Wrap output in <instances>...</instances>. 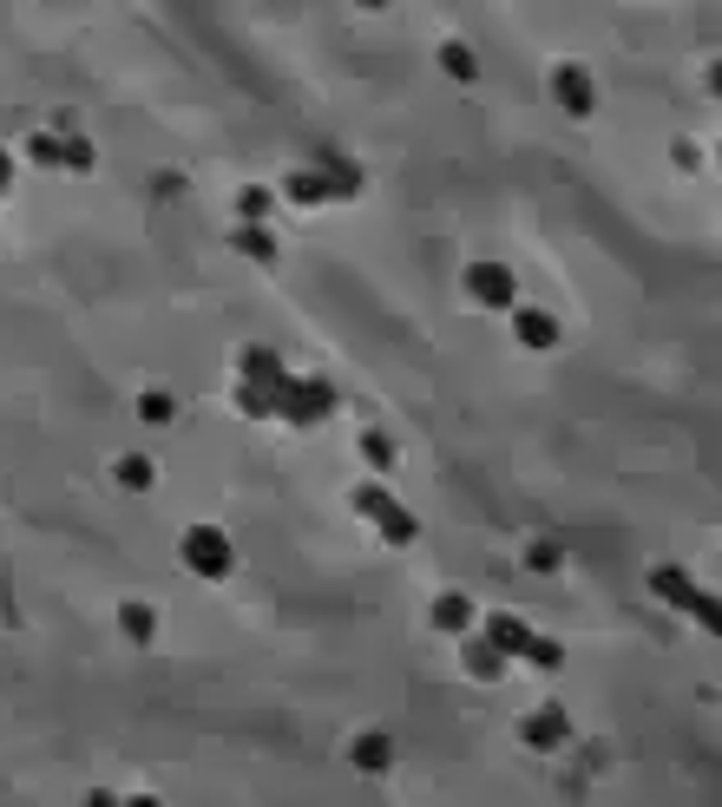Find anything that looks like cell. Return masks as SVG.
Listing matches in <instances>:
<instances>
[{
    "instance_id": "9",
    "label": "cell",
    "mask_w": 722,
    "mask_h": 807,
    "mask_svg": "<svg viewBox=\"0 0 722 807\" xmlns=\"http://www.w3.org/2000/svg\"><path fill=\"white\" fill-rule=\"evenodd\" d=\"M283 190H289V204H302V211H315V204H328V197H341L328 171H289Z\"/></svg>"
},
{
    "instance_id": "27",
    "label": "cell",
    "mask_w": 722,
    "mask_h": 807,
    "mask_svg": "<svg viewBox=\"0 0 722 807\" xmlns=\"http://www.w3.org/2000/svg\"><path fill=\"white\" fill-rule=\"evenodd\" d=\"M237 211H244V224H263V211H270V190H244V197H237Z\"/></svg>"
},
{
    "instance_id": "20",
    "label": "cell",
    "mask_w": 722,
    "mask_h": 807,
    "mask_svg": "<svg viewBox=\"0 0 722 807\" xmlns=\"http://www.w3.org/2000/svg\"><path fill=\"white\" fill-rule=\"evenodd\" d=\"M27 158L47 164V171H60V164H66V138H60V132H34V138H27Z\"/></svg>"
},
{
    "instance_id": "4",
    "label": "cell",
    "mask_w": 722,
    "mask_h": 807,
    "mask_svg": "<svg viewBox=\"0 0 722 807\" xmlns=\"http://www.w3.org/2000/svg\"><path fill=\"white\" fill-rule=\"evenodd\" d=\"M552 99H559V112H572V119H592L598 112V86H592V73L585 66H552Z\"/></svg>"
},
{
    "instance_id": "30",
    "label": "cell",
    "mask_w": 722,
    "mask_h": 807,
    "mask_svg": "<svg viewBox=\"0 0 722 807\" xmlns=\"http://www.w3.org/2000/svg\"><path fill=\"white\" fill-rule=\"evenodd\" d=\"M709 92H715V99H722V60H715V66H709Z\"/></svg>"
},
{
    "instance_id": "22",
    "label": "cell",
    "mask_w": 722,
    "mask_h": 807,
    "mask_svg": "<svg viewBox=\"0 0 722 807\" xmlns=\"http://www.w3.org/2000/svg\"><path fill=\"white\" fill-rule=\"evenodd\" d=\"M382 538H388V545H414V538H421V519H414L408 506H395V512L382 519Z\"/></svg>"
},
{
    "instance_id": "11",
    "label": "cell",
    "mask_w": 722,
    "mask_h": 807,
    "mask_svg": "<svg viewBox=\"0 0 722 807\" xmlns=\"http://www.w3.org/2000/svg\"><path fill=\"white\" fill-rule=\"evenodd\" d=\"M486 637H493L506 657H525V644H532V624H525V618H512V611H493V618H486Z\"/></svg>"
},
{
    "instance_id": "8",
    "label": "cell",
    "mask_w": 722,
    "mask_h": 807,
    "mask_svg": "<svg viewBox=\"0 0 722 807\" xmlns=\"http://www.w3.org/2000/svg\"><path fill=\"white\" fill-rule=\"evenodd\" d=\"M512 335H519V348H538V355H546V348L559 342V322H552L546 309H519V302H512Z\"/></svg>"
},
{
    "instance_id": "17",
    "label": "cell",
    "mask_w": 722,
    "mask_h": 807,
    "mask_svg": "<svg viewBox=\"0 0 722 807\" xmlns=\"http://www.w3.org/2000/svg\"><path fill=\"white\" fill-rule=\"evenodd\" d=\"M119 486H125V493H151V486H158V467H151L145 454H125V460H119Z\"/></svg>"
},
{
    "instance_id": "10",
    "label": "cell",
    "mask_w": 722,
    "mask_h": 807,
    "mask_svg": "<svg viewBox=\"0 0 722 807\" xmlns=\"http://www.w3.org/2000/svg\"><path fill=\"white\" fill-rule=\"evenodd\" d=\"M237 368H244V381H250V387H270V394L289 381V374H283V361H276V348H244V355H237Z\"/></svg>"
},
{
    "instance_id": "12",
    "label": "cell",
    "mask_w": 722,
    "mask_h": 807,
    "mask_svg": "<svg viewBox=\"0 0 722 807\" xmlns=\"http://www.w3.org/2000/svg\"><path fill=\"white\" fill-rule=\"evenodd\" d=\"M348 761H354L361 774H382V768L395 761V742H388V735H354V742H348Z\"/></svg>"
},
{
    "instance_id": "28",
    "label": "cell",
    "mask_w": 722,
    "mask_h": 807,
    "mask_svg": "<svg viewBox=\"0 0 722 807\" xmlns=\"http://www.w3.org/2000/svg\"><path fill=\"white\" fill-rule=\"evenodd\" d=\"M66 171H92V145L86 138H66Z\"/></svg>"
},
{
    "instance_id": "3",
    "label": "cell",
    "mask_w": 722,
    "mask_h": 807,
    "mask_svg": "<svg viewBox=\"0 0 722 807\" xmlns=\"http://www.w3.org/2000/svg\"><path fill=\"white\" fill-rule=\"evenodd\" d=\"M460 289L480 302V309H512L519 302V276L506 263H466L460 270Z\"/></svg>"
},
{
    "instance_id": "13",
    "label": "cell",
    "mask_w": 722,
    "mask_h": 807,
    "mask_svg": "<svg viewBox=\"0 0 722 807\" xmlns=\"http://www.w3.org/2000/svg\"><path fill=\"white\" fill-rule=\"evenodd\" d=\"M650 591H657V597L670 604V611H683L696 584H689V571H676V564H650Z\"/></svg>"
},
{
    "instance_id": "1",
    "label": "cell",
    "mask_w": 722,
    "mask_h": 807,
    "mask_svg": "<svg viewBox=\"0 0 722 807\" xmlns=\"http://www.w3.org/2000/svg\"><path fill=\"white\" fill-rule=\"evenodd\" d=\"M177 558H185L191 578H211V584L237 571V551H231V538H224L217 525H191L185 538H177Z\"/></svg>"
},
{
    "instance_id": "2",
    "label": "cell",
    "mask_w": 722,
    "mask_h": 807,
    "mask_svg": "<svg viewBox=\"0 0 722 807\" xmlns=\"http://www.w3.org/2000/svg\"><path fill=\"white\" fill-rule=\"evenodd\" d=\"M276 414H283L289 427H322V421L335 414V387H328V381H296V374H289V381L276 387Z\"/></svg>"
},
{
    "instance_id": "25",
    "label": "cell",
    "mask_w": 722,
    "mask_h": 807,
    "mask_svg": "<svg viewBox=\"0 0 722 807\" xmlns=\"http://www.w3.org/2000/svg\"><path fill=\"white\" fill-rule=\"evenodd\" d=\"M354 447H361V460H369V467H395V440H388L382 427H369V434H361Z\"/></svg>"
},
{
    "instance_id": "19",
    "label": "cell",
    "mask_w": 722,
    "mask_h": 807,
    "mask_svg": "<svg viewBox=\"0 0 722 807\" xmlns=\"http://www.w3.org/2000/svg\"><path fill=\"white\" fill-rule=\"evenodd\" d=\"M171 414H177V400H171L164 387H145V394H138V421H145V427H164Z\"/></svg>"
},
{
    "instance_id": "21",
    "label": "cell",
    "mask_w": 722,
    "mask_h": 807,
    "mask_svg": "<svg viewBox=\"0 0 722 807\" xmlns=\"http://www.w3.org/2000/svg\"><path fill=\"white\" fill-rule=\"evenodd\" d=\"M237 250H244L250 263H276V237H270L263 224H244V231H237Z\"/></svg>"
},
{
    "instance_id": "16",
    "label": "cell",
    "mask_w": 722,
    "mask_h": 807,
    "mask_svg": "<svg viewBox=\"0 0 722 807\" xmlns=\"http://www.w3.org/2000/svg\"><path fill=\"white\" fill-rule=\"evenodd\" d=\"M348 499H354V512H361V519H375V525H382V519H388V512L401 506V499H395L388 486H375V480H369V486H354Z\"/></svg>"
},
{
    "instance_id": "15",
    "label": "cell",
    "mask_w": 722,
    "mask_h": 807,
    "mask_svg": "<svg viewBox=\"0 0 722 807\" xmlns=\"http://www.w3.org/2000/svg\"><path fill=\"white\" fill-rule=\"evenodd\" d=\"M440 73H447V79H460V86H473V79H480V53H473V47H460V40H447V47H440Z\"/></svg>"
},
{
    "instance_id": "31",
    "label": "cell",
    "mask_w": 722,
    "mask_h": 807,
    "mask_svg": "<svg viewBox=\"0 0 722 807\" xmlns=\"http://www.w3.org/2000/svg\"><path fill=\"white\" fill-rule=\"evenodd\" d=\"M354 8H369V14H382V8H388V0H354Z\"/></svg>"
},
{
    "instance_id": "26",
    "label": "cell",
    "mask_w": 722,
    "mask_h": 807,
    "mask_svg": "<svg viewBox=\"0 0 722 807\" xmlns=\"http://www.w3.org/2000/svg\"><path fill=\"white\" fill-rule=\"evenodd\" d=\"M525 564H532V571H559V564H565V551H559L552 538H532V551H525Z\"/></svg>"
},
{
    "instance_id": "24",
    "label": "cell",
    "mask_w": 722,
    "mask_h": 807,
    "mask_svg": "<svg viewBox=\"0 0 722 807\" xmlns=\"http://www.w3.org/2000/svg\"><path fill=\"white\" fill-rule=\"evenodd\" d=\"M525 663H532V670H559V663H565V644H559V637H532V644H525Z\"/></svg>"
},
{
    "instance_id": "6",
    "label": "cell",
    "mask_w": 722,
    "mask_h": 807,
    "mask_svg": "<svg viewBox=\"0 0 722 807\" xmlns=\"http://www.w3.org/2000/svg\"><path fill=\"white\" fill-rule=\"evenodd\" d=\"M427 618H434L440 637H466V631H473V597H466V591H440Z\"/></svg>"
},
{
    "instance_id": "32",
    "label": "cell",
    "mask_w": 722,
    "mask_h": 807,
    "mask_svg": "<svg viewBox=\"0 0 722 807\" xmlns=\"http://www.w3.org/2000/svg\"><path fill=\"white\" fill-rule=\"evenodd\" d=\"M715 164H722V145H715Z\"/></svg>"
},
{
    "instance_id": "5",
    "label": "cell",
    "mask_w": 722,
    "mask_h": 807,
    "mask_svg": "<svg viewBox=\"0 0 722 807\" xmlns=\"http://www.w3.org/2000/svg\"><path fill=\"white\" fill-rule=\"evenodd\" d=\"M519 742H525V748H538V755H546V748H565V742H572V716H565L559 703H546L538 716H525V722H519Z\"/></svg>"
},
{
    "instance_id": "7",
    "label": "cell",
    "mask_w": 722,
    "mask_h": 807,
    "mask_svg": "<svg viewBox=\"0 0 722 807\" xmlns=\"http://www.w3.org/2000/svg\"><path fill=\"white\" fill-rule=\"evenodd\" d=\"M460 657H466V670H473L480 683H499V676H506V650H499L486 631H480V637L466 631V637H460Z\"/></svg>"
},
{
    "instance_id": "18",
    "label": "cell",
    "mask_w": 722,
    "mask_h": 807,
    "mask_svg": "<svg viewBox=\"0 0 722 807\" xmlns=\"http://www.w3.org/2000/svg\"><path fill=\"white\" fill-rule=\"evenodd\" d=\"M683 618H696L709 637H722V597H709V591H689V604H683Z\"/></svg>"
},
{
    "instance_id": "29",
    "label": "cell",
    "mask_w": 722,
    "mask_h": 807,
    "mask_svg": "<svg viewBox=\"0 0 722 807\" xmlns=\"http://www.w3.org/2000/svg\"><path fill=\"white\" fill-rule=\"evenodd\" d=\"M8 190H14V158L0 151V197H8Z\"/></svg>"
},
{
    "instance_id": "23",
    "label": "cell",
    "mask_w": 722,
    "mask_h": 807,
    "mask_svg": "<svg viewBox=\"0 0 722 807\" xmlns=\"http://www.w3.org/2000/svg\"><path fill=\"white\" fill-rule=\"evenodd\" d=\"M237 408H244L250 421H270V414H276V394H270V387H250V381H244V387H237Z\"/></svg>"
},
{
    "instance_id": "14",
    "label": "cell",
    "mask_w": 722,
    "mask_h": 807,
    "mask_svg": "<svg viewBox=\"0 0 722 807\" xmlns=\"http://www.w3.org/2000/svg\"><path fill=\"white\" fill-rule=\"evenodd\" d=\"M119 631H125L132 644H151V637H158V611H151V604H138V597H125V604H119Z\"/></svg>"
}]
</instances>
